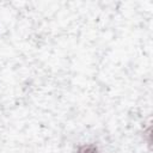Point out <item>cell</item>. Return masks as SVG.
Wrapping results in <instances>:
<instances>
[{
  "label": "cell",
  "mask_w": 153,
  "mask_h": 153,
  "mask_svg": "<svg viewBox=\"0 0 153 153\" xmlns=\"http://www.w3.org/2000/svg\"><path fill=\"white\" fill-rule=\"evenodd\" d=\"M75 153H100L98 147L92 145V143H85V145H80L76 148Z\"/></svg>",
  "instance_id": "obj_1"
}]
</instances>
